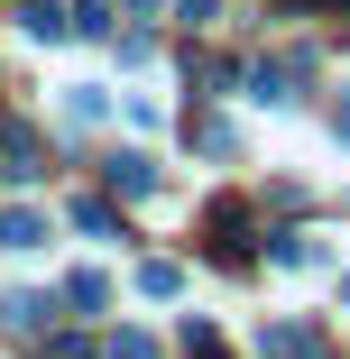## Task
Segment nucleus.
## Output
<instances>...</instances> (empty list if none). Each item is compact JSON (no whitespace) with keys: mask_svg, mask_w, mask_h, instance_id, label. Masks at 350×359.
I'll return each instance as SVG.
<instances>
[{"mask_svg":"<svg viewBox=\"0 0 350 359\" xmlns=\"http://www.w3.org/2000/svg\"><path fill=\"white\" fill-rule=\"evenodd\" d=\"M203 240H213L222 267H240L249 258V203H213V212H203Z\"/></svg>","mask_w":350,"mask_h":359,"instance_id":"obj_1","label":"nucleus"},{"mask_svg":"<svg viewBox=\"0 0 350 359\" xmlns=\"http://www.w3.org/2000/svg\"><path fill=\"white\" fill-rule=\"evenodd\" d=\"M0 313H10V332H46V323H55V295H37V285H19V295L0 304Z\"/></svg>","mask_w":350,"mask_h":359,"instance_id":"obj_2","label":"nucleus"},{"mask_svg":"<svg viewBox=\"0 0 350 359\" xmlns=\"http://www.w3.org/2000/svg\"><path fill=\"white\" fill-rule=\"evenodd\" d=\"M111 194H157V166L138 157V148H129V157H111Z\"/></svg>","mask_w":350,"mask_h":359,"instance_id":"obj_3","label":"nucleus"},{"mask_svg":"<svg viewBox=\"0 0 350 359\" xmlns=\"http://www.w3.org/2000/svg\"><path fill=\"white\" fill-rule=\"evenodd\" d=\"M19 28H28V37H46V46H55V37H65V28H74V19H65V10H55V0H28V10H19Z\"/></svg>","mask_w":350,"mask_h":359,"instance_id":"obj_4","label":"nucleus"},{"mask_svg":"<svg viewBox=\"0 0 350 359\" xmlns=\"http://www.w3.org/2000/svg\"><path fill=\"white\" fill-rule=\"evenodd\" d=\"M267 350H276V359H323V341H314L304 323H276V332H267Z\"/></svg>","mask_w":350,"mask_h":359,"instance_id":"obj_5","label":"nucleus"},{"mask_svg":"<svg viewBox=\"0 0 350 359\" xmlns=\"http://www.w3.org/2000/svg\"><path fill=\"white\" fill-rule=\"evenodd\" d=\"M65 304H83V313H102V304H111V276H93V267H83V276H65Z\"/></svg>","mask_w":350,"mask_h":359,"instance_id":"obj_6","label":"nucleus"},{"mask_svg":"<svg viewBox=\"0 0 350 359\" xmlns=\"http://www.w3.org/2000/svg\"><path fill=\"white\" fill-rule=\"evenodd\" d=\"M37 240H46L37 212H0V249H37Z\"/></svg>","mask_w":350,"mask_h":359,"instance_id":"obj_7","label":"nucleus"},{"mask_svg":"<svg viewBox=\"0 0 350 359\" xmlns=\"http://www.w3.org/2000/svg\"><path fill=\"white\" fill-rule=\"evenodd\" d=\"M175 285H184V267H166V258L138 267V295H175Z\"/></svg>","mask_w":350,"mask_h":359,"instance_id":"obj_8","label":"nucleus"},{"mask_svg":"<svg viewBox=\"0 0 350 359\" xmlns=\"http://www.w3.org/2000/svg\"><path fill=\"white\" fill-rule=\"evenodd\" d=\"M65 120H102V83H74V93H65Z\"/></svg>","mask_w":350,"mask_h":359,"instance_id":"obj_9","label":"nucleus"},{"mask_svg":"<svg viewBox=\"0 0 350 359\" xmlns=\"http://www.w3.org/2000/svg\"><path fill=\"white\" fill-rule=\"evenodd\" d=\"M111 359H157V341H148V332H120V341H111Z\"/></svg>","mask_w":350,"mask_h":359,"instance_id":"obj_10","label":"nucleus"},{"mask_svg":"<svg viewBox=\"0 0 350 359\" xmlns=\"http://www.w3.org/2000/svg\"><path fill=\"white\" fill-rule=\"evenodd\" d=\"M332 129H341V138H350V93H341V111H332Z\"/></svg>","mask_w":350,"mask_h":359,"instance_id":"obj_11","label":"nucleus"}]
</instances>
